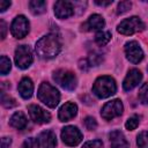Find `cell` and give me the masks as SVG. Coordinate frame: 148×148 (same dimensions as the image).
<instances>
[{
	"label": "cell",
	"mask_w": 148,
	"mask_h": 148,
	"mask_svg": "<svg viewBox=\"0 0 148 148\" xmlns=\"http://www.w3.org/2000/svg\"><path fill=\"white\" fill-rule=\"evenodd\" d=\"M61 50V42L54 34L43 36L36 43V52L42 59H52L59 54Z\"/></svg>",
	"instance_id": "6da1fadb"
},
{
	"label": "cell",
	"mask_w": 148,
	"mask_h": 148,
	"mask_svg": "<svg viewBox=\"0 0 148 148\" xmlns=\"http://www.w3.org/2000/svg\"><path fill=\"white\" fill-rule=\"evenodd\" d=\"M117 91V84L113 77L103 75L96 79L92 86V92L98 98H108L114 95Z\"/></svg>",
	"instance_id": "7a4b0ae2"
},
{
	"label": "cell",
	"mask_w": 148,
	"mask_h": 148,
	"mask_svg": "<svg viewBox=\"0 0 148 148\" xmlns=\"http://www.w3.org/2000/svg\"><path fill=\"white\" fill-rule=\"evenodd\" d=\"M37 97L40 102H43L46 106L53 109L59 104L60 101V94L56 87L51 86L47 82H42L38 91H37Z\"/></svg>",
	"instance_id": "3957f363"
},
{
	"label": "cell",
	"mask_w": 148,
	"mask_h": 148,
	"mask_svg": "<svg viewBox=\"0 0 148 148\" xmlns=\"http://www.w3.org/2000/svg\"><path fill=\"white\" fill-rule=\"evenodd\" d=\"M52 76H53V80L56 81V83H58L60 87H62L64 89H66L68 91H72L76 88V84H77L76 76L69 69H64V68L57 69L53 72Z\"/></svg>",
	"instance_id": "277c9868"
},
{
	"label": "cell",
	"mask_w": 148,
	"mask_h": 148,
	"mask_svg": "<svg viewBox=\"0 0 148 148\" xmlns=\"http://www.w3.org/2000/svg\"><path fill=\"white\" fill-rule=\"evenodd\" d=\"M143 29H145V23L138 16H131L128 18H125L117 27V31L119 34L126 35V36L140 32Z\"/></svg>",
	"instance_id": "5b68a950"
},
{
	"label": "cell",
	"mask_w": 148,
	"mask_h": 148,
	"mask_svg": "<svg viewBox=\"0 0 148 148\" xmlns=\"http://www.w3.org/2000/svg\"><path fill=\"white\" fill-rule=\"evenodd\" d=\"M15 64L18 68L21 69H27L30 67V65L34 61V56L30 46L28 45H20L15 50V56H14Z\"/></svg>",
	"instance_id": "8992f818"
},
{
	"label": "cell",
	"mask_w": 148,
	"mask_h": 148,
	"mask_svg": "<svg viewBox=\"0 0 148 148\" xmlns=\"http://www.w3.org/2000/svg\"><path fill=\"white\" fill-rule=\"evenodd\" d=\"M124 106L120 99H112L110 102H106L101 111V116L105 120H112L116 117H119L123 113Z\"/></svg>",
	"instance_id": "52a82bcc"
},
{
	"label": "cell",
	"mask_w": 148,
	"mask_h": 148,
	"mask_svg": "<svg viewBox=\"0 0 148 148\" xmlns=\"http://www.w3.org/2000/svg\"><path fill=\"white\" fill-rule=\"evenodd\" d=\"M29 32V21L24 15H17L10 25V34L13 37L21 39L25 37Z\"/></svg>",
	"instance_id": "ba28073f"
},
{
	"label": "cell",
	"mask_w": 148,
	"mask_h": 148,
	"mask_svg": "<svg viewBox=\"0 0 148 148\" xmlns=\"http://www.w3.org/2000/svg\"><path fill=\"white\" fill-rule=\"evenodd\" d=\"M82 133L76 126H66L61 130L62 142L69 147L77 146L82 141Z\"/></svg>",
	"instance_id": "9c48e42d"
},
{
	"label": "cell",
	"mask_w": 148,
	"mask_h": 148,
	"mask_svg": "<svg viewBox=\"0 0 148 148\" xmlns=\"http://www.w3.org/2000/svg\"><path fill=\"white\" fill-rule=\"evenodd\" d=\"M125 54L132 64H139L143 59V51L135 40H131L125 44Z\"/></svg>",
	"instance_id": "30bf717a"
},
{
	"label": "cell",
	"mask_w": 148,
	"mask_h": 148,
	"mask_svg": "<svg viewBox=\"0 0 148 148\" xmlns=\"http://www.w3.org/2000/svg\"><path fill=\"white\" fill-rule=\"evenodd\" d=\"M28 112L31 120L36 124H46L51 120V114L37 104H30L28 106Z\"/></svg>",
	"instance_id": "8fae6325"
},
{
	"label": "cell",
	"mask_w": 148,
	"mask_h": 148,
	"mask_svg": "<svg viewBox=\"0 0 148 148\" xmlns=\"http://www.w3.org/2000/svg\"><path fill=\"white\" fill-rule=\"evenodd\" d=\"M54 14L58 18H68L74 14V5L71 1L59 0L54 3Z\"/></svg>",
	"instance_id": "7c38bea8"
},
{
	"label": "cell",
	"mask_w": 148,
	"mask_h": 148,
	"mask_svg": "<svg viewBox=\"0 0 148 148\" xmlns=\"http://www.w3.org/2000/svg\"><path fill=\"white\" fill-rule=\"evenodd\" d=\"M142 80V74L139 69L136 68H133V69H130L126 77L124 79V82H123V88L124 90L126 91H130L132 89H134Z\"/></svg>",
	"instance_id": "4fadbf2b"
},
{
	"label": "cell",
	"mask_w": 148,
	"mask_h": 148,
	"mask_svg": "<svg viewBox=\"0 0 148 148\" xmlns=\"http://www.w3.org/2000/svg\"><path fill=\"white\" fill-rule=\"evenodd\" d=\"M77 113V106L76 104L72 103V102H67L65 103L58 112V118L60 121H68L71 119H73Z\"/></svg>",
	"instance_id": "5bb4252c"
},
{
	"label": "cell",
	"mask_w": 148,
	"mask_h": 148,
	"mask_svg": "<svg viewBox=\"0 0 148 148\" xmlns=\"http://www.w3.org/2000/svg\"><path fill=\"white\" fill-rule=\"evenodd\" d=\"M38 142L40 148H56L57 147V136L51 130L43 131L38 135Z\"/></svg>",
	"instance_id": "9a60e30c"
},
{
	"label": "cell",
	"mask_w": 148,
	"mask_h": 148,
	"mask_svg": "<svg viewBox=\"0 0 148 148\" xmlns=\"http://www.w3.org/2000/svg\"><path fill=\"white\" fill-rule=\"evenodd\" d=\"M109 140L111 148H130L128 141L126 140L125 135L118 130H114L109 134Z\"/></svg>",
	"instance_id": "2e32d148"
},
{
	"label": "cell",
	"mask_w": 148,
	"mask_h": 148,
	"mask_svg": "<svg viewBox=\"0 0 148 148\" xmlns=\"http://www.w3.org/2000/svg\"><path fill=\"white\" fill-rule=\"evenodd\" d=\"M105 25V21L102 15L99 14H92L89 16L87 22L83 25L84 30H102Z\"/></svg>",
	"instance_id": "e0dca14e"
},
{
	"label": "cell",
	"mask_w": 148,
	"mask_h": 148,
	"mask_svg": "<svg viewBox=\"0 0 148 148\" xmlns=\"http://www.w3.org/2000/svg\"><path fill=\"white\" fill-rule=\"evenodd\" d=\"M17 90H18L20 95L22 96V98H24V99L30 98V97L32 96V92H34V83H32L31 79H29V77H23V79L18 82Z\"/></svg>",
	"instance_id": "ac0fdd59"
},
{
	"label": "cell",
	"mask_w": 148,
	"mask_h": 148,
	"mask_svg": "<svg viewBox=\"0 0 148 148\" xmlns=\"http://www.w3.org/2000/svg\"><path fill=\"white\" fill-rule=\"evenodd\" d=\"M9 124L12 127H14L16 130H23V128H25L28 120H27V118L22 111H17L10 117Z\"/></svg>",
	"instance_id": "d6986e66"
},
{
	"label": "cell",
	"mask_w": 148,
	"mask_h": 148,
	"mask_svg": "<svg viewBox=\"0 0 148 148\" xmlns=\"http://www.w3.org/2000/svg\"><path fill=\"white\" fill-rule=\"evenodd\" d=\"M29 8L32 14L39 15L46 10V2L43 0H31L29 2Z\"/></svg>",
	"instance_id": "ffe728a7"
},
{
	"label": "cell",
	"mask_w": 148,
	"mask_h": 148,
	"mask_svg": "<svg viewBox=\"0 0 148 148\" xmlns=\"http://www.w3.org/2000/svg\"><path fill=\"white\" fill-rule=\"evenodd\" d=\"M111 32L110 31H103V30H101V31H98L97 34H96V36H95V42L99 45V46H104V45H106L109 42H110V39H111Z\"/></svg>",
	"instance_id": "44dd1931"
},
{
	"label": "cell",
	"mask_w": 148,
	"mask_h": 148,
	"mask_svg": "<svg viewBox=\"0 0 148 148\" xmlns=\"http://www.w3.org/2000/svg\"><path fill=\"white\" fill-rule=\"evenodd\" d=\"M10 68H12L10 60L6 56H1V58H0V73H1V75H6L7 73H9Z\"/></svg>",
	"instance_id": "7402d4cb"
},
{
	"label": "cell",
	"mask_w": 148,
	"mask_h": 148,
	"mask_svg": "<svg viewBox=\"0 0 148 148\" xmlns=\"http://www.w3.org/2000/svg\"><path fill=\"white\" fill-rule=\"evenodd\" d=\"M138 98L142 104H148V82L143 83L140 87L139 94H138Z\"/></svg>",
	"instance_id": "603a6c76"
},
{
	"label": "cell",
	"mask_w": 148,
	"mask_h": 148,
	"mask_svg": "<svg viewBox=\"0 0 148 148\" xmlns=\"http://www.w3.org/2000/svg\"><path fill=\"white\" fill-rule=\"evenodd\" d=\"M136 145L139 148H148V132L143 131L136 136Z\"/></svg>",
	"instance_id": "cb8c5ba5"
},
{
	"label": "cell",
	"mask_w": 148,
	"mask_h": 148,
	"mask_svg": "<svg viewBox=\"0 0 148 148\" xmlns=\"http://www.w3.org/2000/svg\"><path fill=\"white\" fill-rule=\"evenodd\" d=\"M1 104H2L5 108L10 109V108H14L17 103H16V101H15L13 97H10L9 95H7L6 92H2V94H1Z\"/></svg>",
	"instance_id": "d4e9b609"
},
{
	"label": "cell",
	"mask_w": 148,
	"mask_h": 148,
	"mask_svg": "<svg viewBox=\"0 0 148 148\" xmlns=\"http://www.w3.org/2000/svg\"><path fill=\"white\" fill-rule=\"evenodd\" d=\"M139 117L138 116H132V117H130L127 120H126V123H125V127H126V130H128V131H133V130H135L136 127H138V125H139Z\"/></svg>",
	"instance_id": "484cf974"
},
{
	"label": "cell",
	"mask_w": 148,
	"mask_h": 148,
	"mask_svg": "<svg viewBox=\"0 0 148 148\" xmlns=\"http://www.w3.org/2000/svg\"><path fill=\"white\" fill-rule=\"evenodd\" d=\"M102 60H103L102 56H99L97 53H90L89 57H88V59H87V61H88V64H89L90 67L91 66H97Z\"/></svg>",
	"instance_id": "4316f807"
},
{
	"label": "cell",
	"mask_w": 148,
	"mask_h": 148,
	"mask_svg": "<svg viewBox=\"0 0 148 148\" xmlns=\"http://www.w3.org/2000/svg\"><path fill=\"white\" fill-rule=\"evenodd\" d=\"M132 7V2L131 1H120L118 3V9H117V14H124L126 12H128Z\"/></svg>",
	"instance_id": "83f0119b"
},
{
	"label": "cell",
	"mask_w": 148,
	"mask_h": 148,
	"mask_svg": "<svg viewBox=\"0 0 148 148\" xmlns=\"http://www.w3.org/2000/svg\"><path fill=\"white\" fill-rule=\"evenodd\" d=\"M22 147H23V148H39L38 139H35V138H28V139L24 140Z\"/></svg>",
	"instance_id": "f1b7e54d"
},
{
	"label": "cell",
	"mask_w": 148,
	"mask_h": 148,
	"mask_svg": "<svg viewBox=\"0 0 148 148\" xmlns=\"http://www.w3.org/2000/svg\"><path fill=\"white\" fill-rule=\"evenodd\" d=\"M82 148H103V142L101 140H90L84 142Z\"/></svg>",
	"instance_id": "f546056e"
},
{
	"label": "cell",
	"mask_w": 148,
	"mask_h": 148,
	"mask_svg": "<svg viewBox=\"0 0 148 148\" xmlns=\"http://www.w3.org/2000/svg\"><path fill=\"white\" fill-rule=\"evenodd\" d=\"M84 126H86L89 131H94V130H96V127H97V121H96L95 118H92V117H86V119H84Z\"/></svg>",
	"instance_id": "4dcf8cb0"
},
{
	"label": "cell",
	"mask_w": 148,
	"mask_h": 148,
	"mask_svg": "<svg viewBox=\"0 0 148 148\" xmlns=\"http://www.w3.org/2000/svg\"><path fill=\"white\" fill-rule=\"evenodd\" d=\"M12 145V139L8 136H3L1 139V148H9Z\"/></svg>",
	"instance_id": "1f68e13d"
},
{
	"label": "cell",
	"mask_w": 148,
	"mask_h": 148,
	"mask_svg": "<svg viewBox=\"0 0 148 148\" xmlns=\"http://www.w3.org/2000/svg\"><path fill=\"white\" fill-rule=\"evenodd\" d=\"M12 5V2L10 1H6V0H1L0 1V12L1 13H3L7 8H9V6Z\"/></svg>",
	"instance_id": "d6a6232c"
},
{
	"label": "cell",
	"mask_w": 148,
	"mask_h": 148,
	"mask_svg": "<svg viewBox=\"0 0 148 148\" xmlns=\"http://www.w3.org/2000/svg\"><path fill=\"white\" fill-rule=\"evenodd\" d=\"M0 29H1V39H5L6 37V31H7V27L3 20L0 21Z\"/></svg>",
	"instance_id": "836d02e7"
},
{
	"label": "cell",
	"mask_w": 148,
	"mask_h": 148,
	"mask_svg": "<svg viewBox=\"0 0 148 148\" xmlns=\"http://www.w3.org/2000/svg\"><path fill=\"white\" fill-rule=\"evenodd\" d=\"M95 3L98 6H109L112 3V0L111 1H95Z\"/></svg>",
	"instance_id": "e575fe53"
},
{
	"label": "cell",
	"mask_w": 148,
	"mask_h": 148,
	"mask_svg": "<svg viewBox=\"0 0 148 148\" xmlns=\"http://www.w3.org/2000/svg\"><path fill=\"white\" fill-rule=\"evenodd\" d=\"M147 69H148V67H147Z\"/></svg>",
	"instance_id": "d590c367"
}]
</instances>
